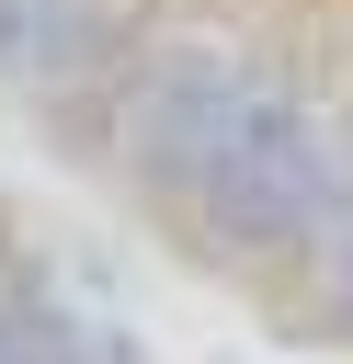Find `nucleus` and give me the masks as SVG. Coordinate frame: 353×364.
<instances>
[{
  "instance_id": "nucleus-3",
  "label": "nucleus",
  "mask_w": 353,
  "mask_h": 364,
  "mask_svg": "<svg viewBox=\"0 0 353 364\" xmlns=\"http://www.w3.org/2000/svg\"><path fill=\"white\" fill-rule=\"evenodd\" d=\"M137 57V34L102 11V0H0V80L57 102V91H114V68Z\"/></svg>"
},
{
  "instance_id": "nucleus-6",
  "label": "nucleus",
  "mask_w": 353,
  "mask_h": 364,
  "mask_svg": "<svg viewBox=\"0 0 353 364\" xmlns=\"http://www.w3.org/2000/svg\"><path fill=\"white\" fill-rule=\"evenodd\" d=\"M0 250H11V239H0Z\"/></svg>"
},
{
  "instance_id": "nucleus-4",
  "label": "nucleus",
  "mask_w": 353,
  "mask_h": 364,
  "mask_svg": "<svg viewBox=\"0 0 353 364\" xmlns=\"http://www.w3.org/2000/svg\"><path fill=\"white\" fill-rule=\"evenodd\" d=\"M0 364H137L102 318H80L57 284H46V262H23V250H0Z\"/></svg>"
},
{
  "instance_id": "nucleus-1",
  "label": "nucleus",
  "mask_w": 353,
  "mask_h": 364,
  "mask_svg": "<svg viewBox=\"0 0 353 364\" xmlns=\"http://www.w3.org/2000/svg\"><path fill=\"white\" fill-rule=\"evenodd\" d=\"M342 205H353V136L273 68L262 102L239 114L216 182H205L182 216H194V239H205L228 273H307L319 239L342 228Z\"/></svg>"
},
{
  "instance_id": "nucleus-2",
  "label": "nucleus",
  "mask_w": 353,
  "mask_h": 364,
  "mask_svg": "<svg viewBox=\"0 0 353 364\" xmlns=\"http://www.w3.org/2000/svg\"><path fill=\"white\" fill-rule=\"evenodd\" d=\"M262 80H273V68L239 57V46H216V34H148V46L114 68V91H102V148H114V171H125L148 205H194V193L216 182L239 114L262 102Z\"/></svg>"
},
{
  "instance_id": "nucleus-5",
  "label": "nucleus",
  "mask_w": 353,
  "mask_h": 364,
  "mask_svg": "<svg viewBox=\"0 0 353 364\" xmlns=\"http://www.w3.org/2000/svg\"><path fill=\"white\" fill-rule=\"evenodd\" d=\"M307 330L353 341V205H342V228H330L319 262H307Z\"/></svg>"
}]
</instances>
